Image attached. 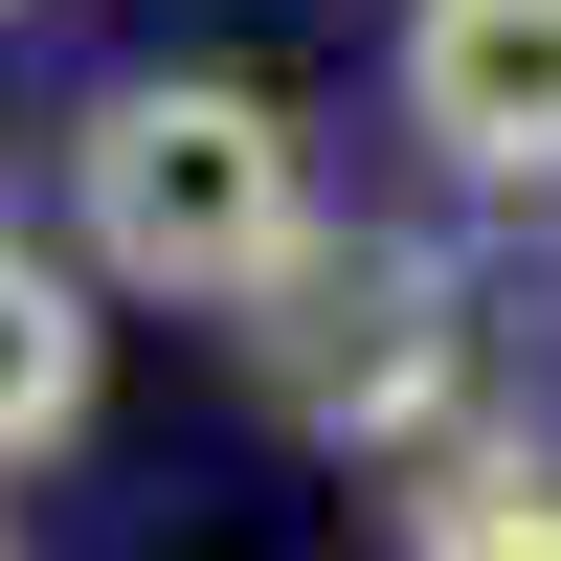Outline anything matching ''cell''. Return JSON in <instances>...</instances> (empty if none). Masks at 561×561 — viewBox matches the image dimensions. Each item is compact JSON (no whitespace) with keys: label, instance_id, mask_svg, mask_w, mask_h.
Here are the masks:
<instances>
[{"label":"cell","instance_id":"5","mask_svg":"<svg viewBox=\"0 0 561 561\" xmlns=\"http://www.w3.org/2000/svg\"><path fill=\"white\" fill-rule=\"evenodd\" d=\"M427 561H561V449H494V472L427 494Z\"/></svg>","mask_w":561,"mask_h":561},{"label":"cell","instance_id":"4","mask_svg":"<svg viewBox=\"0 0 561 561\" xmlns=\"http://www.w3.org/2000/svg\"><path fill=\"white\" fill-rule=\"evenodd\" d=\"M113 270L90 248H23V225H0V472H23V449H68L90 427V382H113Z\"/></svg>","mask_w":561,"mask_h":561},{"label":"cell","instance_id":"2","mask_svg":"<svg viewBox=\"0 0 561 561\" xmlns=\"http://www.w3.org/2000/svg\"><path fill=\"white\" fill-rule=\"evenodd\" d=\"M248 337H270V382H293L314 449H382V472H427V494L494 472V449H539L517 404H494V314H472L449 248H337V225H314V270Z\"/></svg>","mask_w":561,"mask_h":561},{"label":"cell","instance_id":"3","mask_svg":"<svg viewBox=\"0 0 561 561\" xmlns=\"http://www.w3.org/2000/svg\"><path fill=\"white\" fill-rule=\"evenodd\" d=\"M382 90L472 203H561V0H404Z\"/></svg>","mask_w":561,"mask_h":561},{"label":"cell","instance_id":"1","mask_svg":"<svg viewBox=\"0 0 561 561\" xmlns=\"http://www.w3.org/2000/svg\"><path fill=\"white\" fill-rule=\"evenodd\" d=\"M68 248L113 270L135 314H270L314 270V135L270 113L248 68H135V90H90V135H68Z\"/></svg>","mask_w":561,"mask_h":561},{"label":"cell","instance_id":"6","mask_svg":"<svg viewBox=\"0 0 561 561\" xmlns=\"http://www.w3.org/2000/svg\"><path fill=\"white\" fill-rule=\"evenodd\" d=\"M0 23H23V0H0Z\"/></svg>","mask_w":561,"mask_h":561}]
</instances>
